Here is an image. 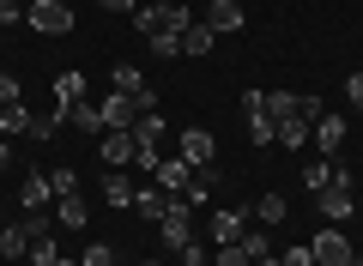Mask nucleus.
<instances>
[{"label":"nucleus","instance_id":"obj_1","mask_svg":"<svg viewBox=\"0 0 363 266\" xmlns=\"http://www.w3.org/2000/svg\"><path fill=\"white\" fill-rule=\"evenodd\" d=\"M188 25H194V13H188V6H176V0H145L140 13H133V31H140L145 43L164 37V31H169V37H182Z\"/></svg>","mask_w":363,"mask_h":266},{"label":"nucleus","instance_id":"obj_7","mask_svg":"<svg viewBox=\"0 0 363 266\" xmlns=\"http://www.w3.org/2000/svg\"><path fill=\"white\" fill-rule=\"evenodd\" d=\"M176 157H188L194 170H212L218 145H212V133H206V127H182V152H176Z\"/></svg>","mask_w":363,"mask_h":266},{"label":"nucleus","instance_id":"obj_26","mask_svg":"<svg viewBox=\"0 0 363 266\" xmlns=\"http://www.w3.org/2000/svg\"><path fill=\"white\" fill-rule=\"evenodd\" d=\"M133 140H140V145H157V140H164V115H157V109H145L140 121H133Z\"/></svg>","mask_w":363,"mask_h":266},{"label":"nucleus","instance_id":"obj_4","mask_svg":"<svg viewBox=\"0 0 363 266\" xmlns=\"http://www.w3.org/2000/svg\"><path fill=\"white\" fill-rule=\"evenodd\" d=\"M309 254H315V266H357V248H351V236L345 230H315V242H309Z\"/></svg>","mask_w":363,"mask_h":266},{"label":"nucleus","instance_id":"obj_24","mask_svg":"<svg viewBox=\"0 0 363 266\" xmlns=\"http://www.w3.org/2000/svg\"><path fill=\"white\" fill-rule=\"evenodd\" d=\"M109 91H128V97H133V91H145V73H140V67H128V61H116V73H109Z\"/></svg>","mask_w":363,"mask_h":266},{"label":"nucleus","instance_id":"obj_37","mask_svg":"<svg viewBox=\"0 0 363 266\" xmlns=\"http://www.w3.org/2000/svg\"><path fill=\"white\" fill-rule=\"evenodd\" d=\"M6 103H18V79L0 67V109H6Z\"/></svg>","mask_w":363,"mask_h":266},{"label":"nucleus","instance_id":"obj_43","mask_svg":"<svg viewBox=\"0 0 363 266\" xmlns=\"http://www.w3.org/2000/svg\"><path fill=\"white\" fill-rule=\"evenodd\" d=\"M55 266H79V260H55Z\"/></svg>","mask_w":363,"mask_h":266},{"label":"nucleus","instance_id":"obj_8","mask_svg":"<svg viewBox=\"0 0 363 266\" xmlns=\"http://www.w3.org/2000/svg\"><path fill=\"white\" fill-rule=\"evenodd\" d=\"M133 145H140V140H133V127H109L104 140H97V152H104L109 170H121V164H133Z\"/></svg>","mask_w":363,"mask_h":266},{"label":"nucleus","instance_id":"obj_31","mask_svg":"<svg viewBox=\"0 0 363 266\" xmlns=\"http://www.w3.org/2000/svg\"><path fill=\"white\" fill-rule=\"evenodd\" d=\"M49 188H55V200L79 194V170H49Z\"/></svg>","mask_w":363,"mask_h":266},{"label":"nucleus","instance_id":"obj_6","mask_svg":"<svg viewBox=\"0 0 363 266\" xmlns=\"http://www.w3.org/2000/svg\"><path fill=\"white\" fill-rule=\"evenodd\" d=\"M303 188L321 194V188H351V170L339 164V157H315L309 170H303Z\"/></svg>","mask_w":363,"mask_h":266},{"label":"nucleus","instance_id":"obj_28","mask_svg":"<svg viewBox=\"0 0 363 266\" xmlns=\"http://www.w3.org/2000/svg\"><path fill=\"white\" fill-rule=\"evenodd\" d=\"M236 242H242L248 266H255V260H267V254H272V236H267V230H242V236H236Z\"/></svg>","mask_w":363,"mask_h":266},{"label":"nucleus","instance_id":"obj_27","mask_svg":"<svg viewBox=\"0 0 363 266\" xmlns=\"http://www.w3.org/2000/svg\"><path fill=\"white\" fill-rule=\"evenodd\" d=\"M248 140H255V145H272V140H279V121H272L267 109H255V115H248Z\"/></svg>","mask_w":363,"mask_h":266},{"label":"nucleus","instance_id":"obj_19","mask_svg":"<svg viewBox=\"0 0 363 266\" xmlns=\"http://www.w3.org/2000/svg\"><path fill=\"white\" fill-rule=\"evenodd\" d=\"M55 224H61V230H85V194H67V200H55Z\"/></svg>","mask_w":363,"mask_h":266},{"label":"nucleus","instance_id":"obj_32","mask_svg":"<svg viewBox=\"0 0 363 266\" xmlns=\"http://www.w3.org/2000/svg\"><path fill=\"white\" fill-rule=\"evenodd\" d=\"M212 266H248V254H242V242H224V248L212 254Z\"/></svg>","mask_w":363,"mask_h":266},{"label":"nucleus","instance_id":"obj_9","mask_svg":"<svg viewBox=\"0 0 363 266\" xmlns=\"http://www.w3.org/2000/svg\"><path fill=\"white\" fill-rule=\"evenodd\" d=\"M152 182H157L164 194H188V188H194V164H188V157H164Z\"/></svg>","mask_w":363,"mask_h":266},{"label":"nucleus","instance_id":"obj_2","mask_svg":"<svg viewBox=\"0 0 363 266\" xmlns=\"http://www.w3.org/2000/svg\"><path fill=\"white\" fill-rule=\"evenodd\" d=\"M157 236H164V248H169V254H182L188 242H194V206L182 200V194H169L164 218H157Z\"/></svg>","mask_w":363,"mask_h":266},{"label":"nucleus","instance_id":"obj_16","mask_svg":"<svg viewBox=\"0 0 363 266\" xmlns=\"http://www.w3.org/2000/svg\"><path fill=\"white\" fill-rule=\"evenodd\" d=\"M309 115H285V121H279V145H285V152H303V145H309Z\"/></svg>","mask_w":363,"mask_h":266},{"label":"nucleus","instance_id":"obj_3","mask_svg":"<svg viewBox=\"0 0 363 266\" xmlns=\"http://www.w3.org/2000/svg\"><path fill=\"white\" fill-rule=\"evenodd\" d=\"M25 25L37 31V37H67V31H73V6H67V0H30Z\"/></svg>","mask_w":363,"mask_h":266},{"label":"nucleus","instance_id":"obj_29","mask_svg":"<svg viewBox=\"0 0 363 266\" xmlns=\"http://www.w3.org/2000/svg\"><path fill=\"white\" fill-rule=\"evenodd\" d=\"M157 164H164L157 145H133V170H140V176H157Z\"/></svg>","mask_w":363,"mask_h":266},{"label":"nucleus","instance_id":"obj_40","mask_svg":"<svg viewBox=\"0 0 363 266\" xmlns=\"http://www.w3.org/2000/svg\"><path fill=\"white\" fill-rule=\"evenodd\" d=\"M6 164H13V145H6V140H0V170H6Z\"/></svg>","mask_w":363,"mask_h":266},{"label":"nucleus","instance_id":"obj_34","mask_svg":"<svg viewBox=\"0 0 363 266\" xmlns=\"http://www.w3.org/2000/svg\"><path fill=\"white\" fill-rule=\"evenodd\" d=\"M182 266H212V254H206V242H188V248H182Z\"/></svg>","mask_w":363,"mask_h":266},{"label":"nucleus","instance_id":"obj_20","mask_svg":"<svg viewBox=\"0 0 363 266\" xmlns=\"http://www.w3.org/2000/svg\"><path fill=\"white\" fill-rule=\"evenodd\" d=\"M55 200V188H49V176H30L25 188H18V206H25V212H43V206Z\"/></svg>","mask_w":363,"mask_h":266},{"label":"nucleus","instance_id":"obj_14","mask_svg":"<svg viewBox=\"0 0 363 266\" xmlns=\"http://www.w3.org/2000/svg\"><path fill=\"white\" fill-rule=\"evenodd\" d=\"M97 109H104V127H133V115H140V103H133L128 91H109V97L97 103Z\"/></svg>","mask_w":363,"mask_h":266},{"label":"nucleus","instance_id":"obj_21","mask_svg":"<svg viewBox=\"0 0 363 266\" xmlns=\"http://www.w3.org/2000/svg\"><path fill=\"white\" fill-rule=\"evenodd\" d=\"M133 194H140V188H133L128 176H116V170H109V176H104V200L116 206V212H128V206H133Z\"/></svg>","mask_w":363,"mask_h":266},{"label":"nucleus","instance_id":"obj_23","mask_svg":"<svg viewBox=\"0 0 363 266\" xmlns=\"http://www.w3.org/2000/svg\"><path fill=\"white\" fill-rule=\"evenodd\" d=\"M255 218H260V224H285V218H291V200H285V194H260V200H255Z\"/></svg>","mask_w":363,"mask_h":266},{"label":"nucleus","instance_id":"obj_12","mask_svg":"<svg viewBox=\"0 0 363 266\" xmlns=\"http://www.w3.org/2000/svg\"><path fill=\"white\" fill-rule=\"evenodd\" d=\"M212 43H218V31H212L206 18H194V25L182 31V55H188V61H206V55H212Z\"/></svg>","mask_w":363,"mask_h":266},{"label":"nucleus","instance_id":"obj_38","mask_svg":"<svg viewBox=\"0 0 363 266\" xmlns=\"http://www.w3.org/2000/svg\"><path fill=\"white\" fill-rule=\"evenodd\" d=\"M279 266H315V254L309 248H285V254H279Z\"/></svg>","mask_w":363,"mask_h":266},{"label":"nucleus","instance_id":"obj_15","mask_svg":"<svg viewBox=\"0 0 363 266\" xmlns=\"http://www.w3.org/2000/svg\"><path fill=\"white\" fill-rule=\"evenodd\" d=\"M73 103H85V73H79V67H67L61 79H55V109H73Z\"/></svg>","mask_w":363,"mask_h":266},{"label":"nucleus","instance_id":"obj_22","mask_svg":"<svg viewBox=\"0 0 363 266\" xmlns=\"http://www.w3.org/2000/svg\"><path fill=\"white\" fill-rule=\"evenodd\" d=\"M25 248H30V224L0 230V260H25Z\"/></svg>","mask_w":363,"mask_h":266},{"label":"nucleus","instance_id":"obj_17","mask_svg":"<svg viewBox=\"0 0 363 266\" xmlns=\"http://www.w3.org/2000/svg\"><path fill=\"white\" fill-rule=\"evenodd\" d=\"M164 206H169V194L157 188V182H152V188H140V194H133V212H140L145 224H157V218H164Z\"/></svg>","mask_w":363,"mask_h":266},{"label":"nucleus","instance_id":"obj_33","mask_svg":"<svg viewBox=\"0 0 363 266\" xmlns=\"http://www.w3.org/2000/svg\"><path fill=\"white\" fill-rule=\"evenodd\" d=\"M152 55H157V61H176V55H182V37H169V31H164V37H152Z\"/></svg>","mask_w":363,"mask_h":266},{"label":"nucleus","instance_id":"obj_36","mask_svg":"<svg viewBox=\"0 0 363 266\" xmlns=\"http://www.w3.org/2000/svg\"><path fill=\"white\" fill-rule=\"evenodd\" d=\"M0 25H25V0H0Z\"/></svg>","mask_w":363,"mask_h":266},{"label":"nucleus","instance_id":"obj_11","mask_svg":"<svg viewBox=\"0 0 363 266\" xmlns=\"http://www.w3.org/2000/svg\"><path fill=\"white\" fill-rule=\"evenodd\" d=\"M242 230H248V212H236V206H218V212H212V230H206V236L224 248V242H236Z\"/></svg>","mask_w":363,"mask_h":266},{"label":"nucleus","instance_id":"obj_30","mask_svg":"<svg viewBox=\"0 0 363 266\" xmlns=\"http://www.w3.org/2000/svg\"><path fill=\"white\" fill-rule=\"evenodd\" d=\"M79 266H116V248H109V242H85Z\"/></svg>","mask_w":363,"mask_h":266},{"label":"nucleus","instance_id":"obj_39","mask_svg":"<svg viewBox=\"0 0 363 266\" xmlns=\"http://www.w3.org/2000/svg\"><path fill=\"white\" fill-rule=\"evenodd\" d=\"M97 6H104V13H128V18L140 13V0H97Z\"/></svg>","mask_w":363,"mask_h":266},{"label":"nucleus","instance_id":"obj_41","mask_svg":"<svg viewBox=\"0 0 363 266\" xmlns=\"http://www.w3.org/2000/svg\"><path fill=\"white\" fill-rule=\"evenodd\" d=\"M255 266H279V254H267V260H255Z\"/></svg>","mask_w":363,"mask_h":266},{"label":"nucleus","instance_id":"obj_5","mask_svg":"<svg viewBox=\"0 0 363 266\" xmlns=\"http://www.w3.org/2000/svg\"><path fill=\"white\" fill-rule=\"evenodd\" d=\"M345 133H351L345 115H333V109H321V115H315V127H309V140H315V152H321V157H339Z\"/></svg>","mask_w":363,"mask_h":266},{"label":"nucleus","instance_id":"obj_25","mask_svg":"<svg viewBox=\"0 0 363 266\" xmlns=\"http://www.w3.org/2000/svg\"><path fill=\"white\" fill-rule=\"evenodd\" d=\"M30 121H37V115H30L25 103H6V109H0V133H30Z\"/></svg>","mask_w":363,"mask_h":266},{"label":"nucleus","instance_id":"obj_13","mask_svg":"<svg viewBox=\"0 0 363 266\" xmlns=\"http://www.w3.org/2000/svg\"><path fill=\"white\" fill-rule=\"evenodd\" d=\"M206 25L218 31V37H230V31H242V25H248V13L236 6V0H212V6H206Z\"/></svg>","mask_w":363,"mask_h":266},{"label":"nucleus","instance_id":"obj_42","mask_svg":"<svg viewBox=\"0 0 363 266\" xmlns=\"http://www.w3.org/2000/svg\"><path fill=\"white\" fill-rule=\"evenodd\" d=\"M140 266H164V260H140Z\"/></svg>","mask_w":363,"mask_h":266},{"label":"nucleus","instance_id":"obj_45","mask_svg":"<svg viewBox=\"0 0 363 266\" xmlns=\"http://www.w3.org/2000/svg\"><path fill=\"white\" fill-rule=\"evenodd\" d=\"M25 6H30V0H25Z\"/></svg>","mask_w":363,"mask_h":266},{"label":"nucleus","instance_id":"obj_18","mask_svg":"<svg viewBox=\"0 0 363 266\" xmlns=\"http://www.w3.org/2000/svg\"><path fill=\"white\" fill-rule=\"evenodd\" d=\"M67 121H73L79 127V133H109V127H104V109H97V103H73V109H67Z\"/></svg>","mask_w":363,"mask_h":266},{"label":"nucleus","instance_id":"obj_35","mask_svg":"<svg viewBox=\"0 0 363 266\" xmlns=\"http://www.w3.org/2000/svg\"><path fill=\"white\" fill-rule=\"evenodd\" d=\"M345 109H363V67L345 79Z\"/></svg>","mask_w":363,"mask_h":266},{"label":"nucleus","instance_id":"obj_44","mask_svg":"<svg viewBox=\"0 0 363 266\" xmlns=\"http://www.w3.org/2000/svg\"><path fill=\"white\" fill-rule=\"evenodd\" d=\"M0 218H6V206H0Z\"/></svg>","mask_w":363,"mask_h":266},{"label":"nucleus","instance_id":"obj_10","mask_svg":"<svg viewBox=\"0 0 363 266\" xmlns=\"http://www.w3.org/2000/svg\"><path fill=\"white\" fill-rule=\"evenodd\" d=\"M315 206H321L327 224H345V218L357 212V194H351V188H321V194H315Z\"/></svg>","mask_w":363,"mask_h":266}]
</instances>
